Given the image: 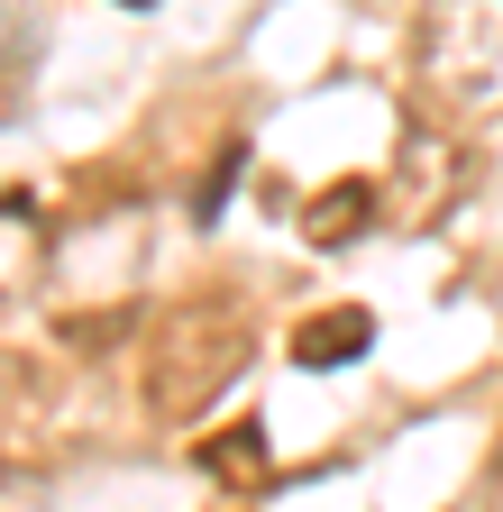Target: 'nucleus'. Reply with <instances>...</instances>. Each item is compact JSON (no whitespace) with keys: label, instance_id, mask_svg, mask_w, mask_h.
I'll use <instances>...</instances> for the list:
<instances>
[{"label":"nucleus","instance_id":"f257e3e1","mask_svg":"<svg viewBox=\"0 0 503 512\" xmlns=\"http://www.w3.org/2000/svg\"><path fill=\"white\" fill-rule=\"evenodd\" d=\"M366 348H375V320H366L357 302L311 311L302 330H293V357H302V366H348V357H366Z\"/></svg>","mask_w":503,"mask_h":512},{"label":"nucleus","instance_id":"39448f33","mask_svg":"<svg viewBox=\"0 0 503 512\" xmlns=\"http://www.w3.org/2000/svg\"><path fill=\"white\" fill-rule=\"evenodd\" d=\"M119 10H147V0H119Z\"/></svg>","mask_w":503,"mask_h":512},{"label":"nucleus","instance_id":"20e7f679","mask_svg":"<svg viewBox=\"0 0 503 512\" xmlns=\"http://www.w3.org/2000/svg\"><path fill=\"white\" fill-rule=\"evenodd\" d=\"M238 165H247V147H229V156L211 165V183H202V220H211V211L229 202V183H238Z\"/></svg>","mask_w":503,"mask_h":512},{"label":"nucleus","instance_id":"f03ea898","mask_svg":"<svg viewBox=\"0 0 503 512\" xmlns=\"http://www.w3.org/2000/svg\"><path fill=\"white\" fill-rule=\"evenodd\" d=\"M366 211H375V183H330L321 202H311L302 238H311V247H348V238L366 229Z\"/></svg>","mask_w":503,"mask_h":512},{"label":"nucleus","instance_id":"7ed1b4c3","mask_svg":"<svg viewBox=\"0 0 503 512\" xmlns=\"http://www.w3.org/2000/svg\"><path fill=\"white\" fill-rule=\"evenodd\" d=\"M202 467H211V476H266V430H257V421H238L229 439L202 448Z\"/></svg>","mask_w":503,"mask_h":512}]
</instances>
